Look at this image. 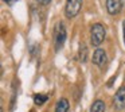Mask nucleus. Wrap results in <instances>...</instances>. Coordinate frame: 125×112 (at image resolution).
<instances>
[{"instance_id":"1","label":"nucleus","mask_w":125,"mask_h":112,"mask_svg":"<svg viewBox=\"0 0 125 112\" xmlns=\"http://www.w3.org/2000/svg\"><path fill=\"white\" fill-rule=\"evenodd\" d=\"M66 37H67V33H66V27L62 22H58L54 27V49L55 51H59L63 47L66 42Z\"/></svg>"},{"instance_id":"2","label":"nucleus","mask_w":125,"mask_h":112,"mask_svg":"<svg viewBox=\"0 0 125 112\" xmlns=\"http://www.w3.org/2000/svg\"><path fill=\"white\" fill-rule=\"evenodd\" d=\"M106 37V30L101 23H95L90 28V42L94 47H98Z\"/></svg>"},{"instance_id":"3","label":"nucleus","mask_w":125,"mask_h":112,"mask_svg":"<svg viewBox=\"0 0 125 112\" xmlns=\"http://www.w3.org/2000/svg\"><path fill=\"white\" fill-rule=\"evenodd\" d=\"M82 1H83V0H67V1H66V6H65L66 18H69V19L75 18L82 8Z\"/></svg>"},{"instance_id":"4","label":"nucleus","mask_w":125,"mask_h":112,"mask_svg":"<svg viewBox=\"0 0 125 112\" xmlns=\"http://www.w3.org/2000/svg\"><path fill=\"white\" fill-rule=\"evenodd\" d=\"M113 105L117 111H124L125 109V85H122L117 89L116 95L113 97Z\"/></svg>"},{"instance_id":"5","label":"nucleus","mask_w":125,"mask_h":112,"mask_svg":"<svg viewBox=\"0 0 125 112\" xmlns=\"http://www.w3.org/2000/svg\"><path fill=\"white\" fill-rule=\"evenodd\" d=\"M93 63L95 66H98L100 69H104L108 63V55H106V51L102 49H97L94 53H93V58H92Z\"/></svg>"},{"instance_id":"6","label":"nucleus","mask_w":125,"mask_h":112,"mask_svg":"<svg viewBox=\"0 0 125 112\" xmlns=\"http://www.w3.org/2000/svg\"><path fill=\"white\" fill-rule=\"evenodd\" d=\"M124 7V0H106V11L110 15H117Z\"/></svg>"},{"instance_id":"7","label":"nucleus","mask_w":125,"mask_h":112,"mask_svg":"<svg viewBox=\"0 0 125 112\" xmlns=\"http://www.w3.org/2000/svg\"><path fill=\"white\" fill-rule=\"evenodd\" d=\"M87 55H89L87 46L83 43V42H81V43H79V49H78V60H79V62H86Z\"/></svg>"},{"instance_id":"8","label":"nucleus","mask_w":125,"mask_h":112,"mask_svg":"<svg viewBox=\"0 0 125 112\" xmlns=\"http://www.w3.org/2000/svg\"><path fill=\"white\" fill-rule=\"evenodd\" d=\"M69 108H70L69 101L63 97L59 99L57 101V104H55V112H69Z\"/></svg>"},{"instance_id":"9","label":"nucleus","mask_w":125,"mask_h":112,"mask_svg":"<svg viewBox=\"0 0 125 112\" xmlns=\"http://www.w3.org/2000/svg\"><path fill=\"white\" fill-rule=\"evenodd\" d=\"M90 112H105V103L102 100H95L90 107Z\"/></svg>"},{"instance_id":"10","label":"nucleus","mask_w":125,"mask_h":112,"mask_svg":"<svg viewBox=\"0 0 125 112\" xmlns=\"http://www.w3.org/2000/svg\"><path fill=\"white\" fill-rule=\"evenodd\" d=\"M34 103H35V105H43L44 103L47 101V99H49V96L47 95H42V93H36V95H34Z\"/></svg>"},{"instance_id":"11","label":"nucleus","mask_w":125,"mask_h":112,"mask_svg":"<svg viewBox=\"0 0 125 112\" xmlns=\"http://www.w3.org/2000/svg\"><path fill=\"white\" fill-rule=\"evenodd\" d=\"M36 1H38L41 6H47V4H50V1H51V0H36Z\"/></svg>"},{"instance_id":"12","label":"nucleus","mask_w":125,"mask_h":112,"mask_svg":"<svg viewBox=\"0 0 125 112\" xmlns=\"http://www.w3.org/2000/svg\"><path fill=\"white\" fill-rule=\"evenodd\" d=\"M122 38H124V45H125V20L122 22Z\"/></svg>"},{"instance_id":"13","label":"nucleus","mask_w":125,"mask_h":112,"mask_svg":"<svg viewBox=\"0 0 125 112\" xmlns=\"http://www.w3.org/2000/svg\"><path fill=\"white\" fill-rule=\"evenodd\" d=\"M4 3H8V4H14L15 1H18V0H3Z\"/></svg>"},{"instance_id":"14","label":"nucleus","mask_w":125,"mask_h":112,"mask_svg":"<svg viewBox=\"0 0 125 112\" xmlns=\"http://www.w3.org/2000/svg\"><path fill=\"white\" fill-rule=\"evenodd\" d=\"M30 112H35V109H31V111Z\"/></svg>"}]
</instances>
